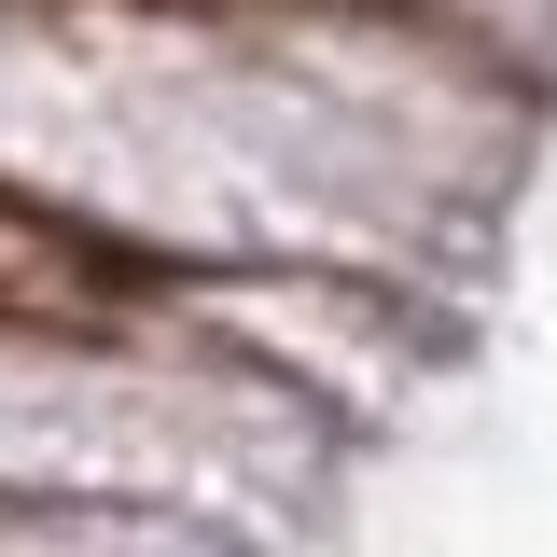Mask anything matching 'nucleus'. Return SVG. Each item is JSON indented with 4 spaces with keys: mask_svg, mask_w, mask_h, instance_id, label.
I'll use <instances>...</instances> for the list:
<instances>
[{
    "mask_svg": "<svg viewBox=\"0 0 557 557\" xmlns=\"http://www.w3.org/2000/svg\"><path fill=\"white\" fill-rule=\"evenodd\" d=\"M516 153V0H0V223L112 293L432 278Z\"/></svg>",
    "mask_w": 557,
    "mask_h": 557,
    "instance_id": "obj_1",
    "label": "nucleus"
}]
</instances>
